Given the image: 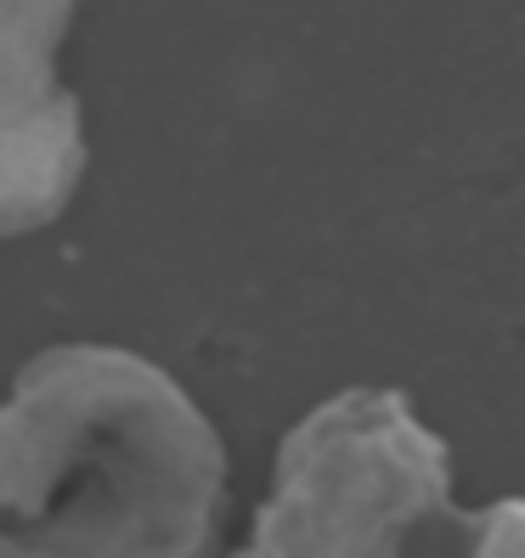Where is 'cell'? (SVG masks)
Returning a JSON list of instances; mask_svg holds the SVG:
<instances>
[{
    "label": "cell",
    "instance_id": "3",
    "mask_svg": "<svg viewBox=\"0 0 525 558\" xmlns=\"http://www.w3.org/2000/svg\"><path fill=\"white\" fill-rule=\"evenodd\" d=\"M80 0H0V238L62 220L85 181L91 142L57 51Z\"/></svg>",
    "mask_w": 525,
    "mask_h": 558
},
{
    "label": "cell",
    "instance_id": "2",
    "mask_svg": "<svg viewBox=\"0 0 525 558\" xmlns=\"http://www.w3.org/2000/svg\"><path fill=\"white\" fill-rule=\"evenodd\" d=\"M243 558H525V497L452 508L446 440L402 389H345L277 446Z\"/></svg>",
    "mask_w": 525,
    "mask_h": 558
},
{
    "label": "cell",
    "instance_id": "1",
    "mask_svg": "<svg viewBox=\"0 0 525 558\" xmlns=\"http://www.w3.org/2000/svg\"><path fill=\"white\" fill-rule=\"evenodd\" d=\"M226 446L124 344H51L0 401V558H204Z\"/></svg>",
    "mask_w": 525,
    "mask_h": 558
}]
</instances>
